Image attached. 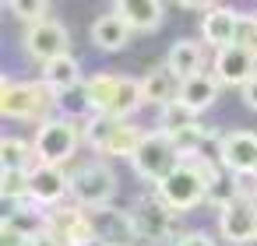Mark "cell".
Wrapping results in <instances>:
<instances>
[{"label":"cell","mask_w":257,"mask_h":246,"mask_svg":"<svg viewBox=\"0 0 257 246\" xmlns=\"http://www.w3.org/2000/svg\"><path fill=\"white\" fill-rule=\"evenodd\" d=\"M57 106V92L43 81H11L0 85V113L8 120H39L46 109Z\"/></svg>","instance_id":"obj_1"},{"label":"cell","mask_w":257,"mask_h":246,"mask_svg":"<svg viewBox=\"0 0 257 246\" xmlns=\"http://www.w3.org/2000/svg\"><path fill=\"white\" fill-rule=\"evenodd\" d=\"M85 127H78V120L71 116H57V120H43L39 130H36V158L43 165H64L74 151H78V141H81Z\"/></svg>","instance_id":"obj_2"},{"label":"cell","mask_w":257,"mask_h":246,"mask_svg":"<svg viewBox=\"0 0 257 246\" xmlns=\"http://www.w3.org/2000/svg\"><path fill=\"white\" fill-rule=\"evenodd\" d=\"M71 197L85 211L109 207V200L116 197V172L106 162H88V165L74 169L71 172Z\"/></svg>","instance_id":"obj_3"},{"label":"cell","mask_w":257,"mask_h":246,"mask_svg":"<svg viewBox=\"0 0 257 246\" xmlns=\"http://www.w3.org/2000/svg\"><path fill=\"white\" fill-rule=\"evenodd\" d=\"M131 165H134V172H138L141 179H148V183L159 186V183H162L173 169H180L183 162H180L176 144H173L162 130H155V134H145V141H141V148L134 151Z\"/></svg>","instance_id":"obj_4"},{"label":"cell","mask_w":257,"mask_h":246,"mask_svg":"<svg viewBox=\"0 0 257 246\" xmlns=\"http://www.w3.org/2000/svg\"><path fill=\"white\" fill-rule=\"evenodd\" d=\"M159 197L166 200L169 211H190V207H197L208 197V183L201 179V172L190 162H183L180 169H173L159 183Z\"/></svg>","instance_id":"obj_5"},{"label":"cell","mask_w":257,"mask_h":246,"mask_svg":"<svg viewBox=\"0 0 257 246\" xmlns=\"http://www.w3.org/2000/svg\"><path fill=\"white\" fill-rule=\"evenodd\" d=\"M173 214H176V211H169L162 197H138L134 207H131L138 239H145V242H162V239H169V235H173Z\"/></svg>","instance_id":"obj_6"},{"label":"cell","mask_w":257,"mask_h":246,"mask_svg":"<svg viewBox=\"0 0 257 246\" xmlns=\"http://www.w3.org/2000/svg\"><path fill=\"white\" fill-rule=\"evenodd\" d=\"M46 232H53L64 246H92L95 228L85 207H53L46 211Z\"/></svg>","instance_id":"obj_7"},{"label":"cell","mask_w":257,"mask_h":246,"mask_svg":"<svg viewBox=\"0 0 257 246\" xmlns=\"http://www.w3.org/2000/svg\"><path fill=\"white\" fill-rule=\"evenodd\" d=\"M67 43H71V36H67V29L57 18H46V22H39V25H32L25 32V50L43 67L53 64L57 57H67Z\"/></svg>","instance_id":"obj_8"},{"label":"cell","mask_w":257,"mask_h":246,"mask_svg":"<svg viewBox=\"0 0 257 246\" xmlns=\"http://www.w3.org/2000/svg\"><path fill=\"white\" fill-rule=\"evenodd\" d=\"M71 193V176L60 165H36L29 172V200L36 207H60V200Z\"/></svg>","instance_id":"obj_9"},{"label":"cell","mask_w":257,"mask_h":246,"mask_svg":"<svg viewBox=\"0 0 257 246\" xmlns=\"http://www.w3.org/2000/svg\"><path fill=\"white\" fill-rule=\"evenodd\" d=\"M92 218V228H95V242L99 246H131L138 239V228H134V218L131 211H120V207H95L88 211Z\"/></svg>","instance_id":"obj_10"},{"label":"cell","mask_w":257,"mask_h":246,"mask_svg":"<svg viewBox=\"0 0 257 246\" xmlns=\"http://www.w3.org/2000/svg\"><path fill=\"white\" fill-rule=\"evenodd\" d=\"M218 158L229 172L236 176H253L257 172V134L253 130H232L218 144Z\"/></svg>","instance_id":"obj_11"},{"label":"cell","mask_w":257,"mask_h":246,"mask_svg":"<svg viewBox=\"0 0 257 246\" xmlns=\"http://www.w3.org/2000/svg\"><path fill=\"white\" fill-rule=\"evenodd\" d=\"M218 228L222 235L232 242V246H243V242H253L257 239V207L243 197L229 200L222 211H218Z\"/></svg>","instance_id":"obj_12"},{"label":"cell","mask_w":257,"mask_h":246,"mask_svg":"<svg viewBox=\"0 0 257 246\" xmlns=\"http://www.w3.org/2000/svg\"><path fill=\"white\" fill-rule=\"evenodd\" d=\"M180 88H183V81H180L166 64H162V67H152V71L141 78V102L166 109L169 102L180 99Z\"/></svg>","instance_id":"obj_13"},{"label":"cell","mask_w":257,"mask_h":246,"mask_svg":"<svg viewBox=\"0 0 257 246\" xmlns=\"http://www.w3.org/2000/svg\"><path fill=\"white\" fill-rule=\"evenodd\" d=\"M236 29H239V15L232 8H208L204 11V22H201V36L204 43H211L215 50H225V46H236Z\"/></svg>","instance_id":"obj_14"},{"label":"cell","mask_w":257,"mask_h":246,"mask_svg":"<svg viewBox=\"0 0 257 246\" xmlns=\"http://www.w3.org/2000/svg\"><path fill=\"white\" fill-rule=\"evenodd\" d=\"M215 78L222 85H246L253 78V57L239 46H225L215 53Z\"/></svg>","instance_id":"obj_15"},{"label":"cell","mask_w":257,"mask_h":246,"mask_svg":"<svg viewBox=\"0 0 257 246\" xmlns=\"http://www.w3.org/2000/svg\"><path fill=\"white\" fill-rule=\"evenodd\" d=\"M123 81H127V78H120V74H95L92 81H85L92 116H109V120H113V109H116V102H120Z\"/></svg>","instance_id":"obj_16"},{"label":"cell","mask_w":257,"mask_h":246,"mask_svg":"<svg viewBox=\"0 0 257 246\" xmlns=\"http://www.w3.org/2000/svg\"><path fill=\"white\" fill-rule=\"evenodd\" d=\"M113 11L131 25V32H152L162 25V4L159 0H116Z\"/></svg>","instance_id":"obj_17"},{"label":"cell","mask_w":257,"mask_h":246,"mask_svg":"<svg viewBox=\"0 0 257 246\" xmlns=\"http://www.w3.org/2000/svg\"><path fill=\"white\" fill-rule=\"evenodd\" d=\"M127 43H131V25H127L116 11L99 15V18L92 22V46H95V50L116 53V50H123Z\"/></svg>","instance_id":"obj_18"},{"label":"cell","mask_w":257,"mask_h":246,"mask_svg":"<svg viewBox=\"0 0 257 246\" xmlns=\"http://www.w3.org/2000/svg\"><path fill=\"white\" fill-rule=\"evenodd\" d=\"M141 141H145L141 127H134L131 120H116L113 130H109V137H106V144L99 148V155H106V158H134V151L141 148Z\"/></svg>","instance_id":"obj_19"},{"label":"cell","mask_w":257,"mask_h":246,"mask_svg":"<svg viewBox=\"0 0 257 246\" xmlns=\"http://www.w3.org/2000/svg\"><path fill=\"white\" fill-rule=\"evenodd\" d=\"M201 64H204V50H201V43H194V39H176L173 50H169V57H166V67H169L180 81L201 74Z\"/></svg>","instance_id":"obj_20"},{"label":"cell","mask_w":257,"mask_h":246,"mask_svg":"<svg viewBox=\"0 0 257 246\" xmlns=\"http://www.w3.org/2000/svg\"><path fill=\"white\" fill-rule=\"evenodd\" d=\"M215 99H218V78H211V74H204V71L194 74V78H187L183 88H180V102H183L190 113L208 109Z\"/></svg>","instance_id":"obj_21"},{"label":"cell","mask_w":257,"mask_h":246,"mask_svg":"<svg viewBox=\"0 0 257 246\" xmlns=\"http://www.w3.org/2000/svg\"><path fill=\"white\" fill-rule=\"evenodd\" d=\"M43 85H46V88H53L57 95H64V92L78 88V85H81L78 60L67 53V57H57L53 64H46V67H43Z\"/></svg>","instance_id":"obj_22"},{"label":"cell","mask_w":257,"mask_h":246,"mask_svg":"<svg viewBox=\"0 0 257 246\" xmlns=\"http://www.w3.org/2000/svg\"><path fill=\"white\" fill-rule=\"evenodd\" d=\"M0 165L8 172H32L39 158H36V148H29L22 137H4L0 141Z\"/></svg>","instance_id":"obj_23"},{"label":"cell","mask_w":257,"mask_h":246,"mask_svg":"<svg viewBox=\"0 0 257 246\" xmlns=\"http://www.w3.org/2000/svg\"><path fill=\"white\" fill-rule=\"evenodd\" d=\"M194 123V113L176 99V102H169L162 113H159V130L166 134V137H173V134H180L183 127H190Z\"/></svg>","instance_id":"obj_24"},{"label":"cell","mask_w":257,"mask_h":246,"mask_svg":"<svg viewBox=\"0 0 257 246\" xmlns=\"http://www.w3.org/2000/svg\"><path fill=\"white\" fill-rule=\"evenodd\" d=\"M169 141L176 144V151H180V158H183V155H190V158H197V151H201V144L208 141V130H204L201 123H190V127H183L180 134H173Z\"/></svg>","instance_id":"obj_25"},{"label":"cell","mask_w":257,"mask_h":246,"mask_svg":"<svg viewBox=\"0 0 257 246\" xmlns=\"http://www.w3.org/2000/svg\"><path fill=\"white\" fill-rule=\"evenodd\" d=\"M8 11H15V18H22V22L39 25V22H46L50 4L46 0H15V4H8Z\"/></svg>","instance_id":"obj_26"},{"label":"cell","mask_w":257,"mask_h":246,"mask_svg":"<svg viewBox=\"0 0 257 246\" xmlns=\"http://www.w3.org/2000/svg\"><path fill=\"white\" fill-rule=\"evenodd\" d=\"M0 197L4 200H25L29 197V172H8L4 169V183H0Z\"/></svg>","instance_id":"obj_27"},{"label":"cell","mask_w":257,"mask_h":246,"mask_svg":"<svg viewBox=\"0 0 257 246\" xmlns=\"http://www.w3.org/2000/svg\"><path fill=\"white\" fill-rule=\"evenodd\" d=\"M236 46H239V50H246V53L257 60V15L239 18V29H236Z\"/></svg>","instance_id":"obj_28"},{"label":"cell","mask_w":257,"mask_h":246,"mask_svg":"<svg viewBox=\"0 0 257 246\" xmlns=\"http://www.w3.org/2000/svg\"><path fill=\"white\" fill-rule=\"evenodd\" d=\"M113 123H116V120H109V116H92V120H88V127H85V137H88V144H92L95 151L106 144V137H109Z\"/></svg>","instance_id":"obj_29"},{"label":"cell","mask_w":257,"mask_h":246,"mask_svg":"<svg viewBox=\"0 0 257 246\" xmlns=\"http://www.w3.org/2000/svg\"><path fill=\"white\" fill-rule=\"evenodd\" d=\"M176 246H215V242H211V235H204V232H187V235L176 239Z\"/></svg>","instance_id":"obj_30"},{"label":"cell","mask_w":257,"mask_h":246,"mask_svg":"<svg viewBox=\"0 0 257 246\" xmlns=\"http://www.w3.org/2000/svg\"><path fill=\"white\" fill-rule=\"evenodd\" d=\"M4 246H32V239L22 235V232H15L11 225H4Z\"/></svg>","instance_id":"obj_31"},{"label":"cell","mask_w":257,"mask_h":246,"mask_svg":"<svg viewBox=\"0 0 257 246\" xmlns=\"http://www.w3.org/2000/svg\"><path fill=\"white\" fill-rule=\"evenodd\" d=\"M243 102H246L250 109H257V74H253V78L243 85Z\"/></svg>","instance_id":"obj_32"},{"label":"cell","mask_w":257,"mask_h":246,"mask_svg":"<svg viewBox=\"0 0 257 246\" xmlns=\"http://www.w3.org/2000/svg\"><path fill=\"white\" fill-rule=\"evenodd\" d=\"M32 246H64L53 232H39V235H32Z\"/></svg>","instance_id":"obj_33"},{"label":"cell","mask_w":257,"mask_h":246,"mask_svg":"<svg viewBox=\"0 0 257 246\" xmlns=\"http://www.w3.org/2000/svg\"><path fill=\"white\" fill-rule=\"evenodd\" d=\"M253 207H257V197H253Z\"/></svg>","instance_id":"obj_34"},{"label":"cell","mask_w":257,"mask_h":246,"mask_svg":"<svg viewBox=\"0 0 257 246\" xmlns=\"http://www.w3.org/2000/svg\"><path fill=\"white\" fill-rule=\"evenodd\" d=\"M253 179H257V172H253Z\"/></svg>","instance_id":"obj_35"}]
</instances>
